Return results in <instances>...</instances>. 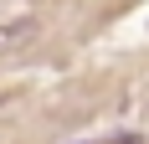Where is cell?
I'll return each mask as SVG.
<instances>
[{
    "instance_id": "7a4b0ae2",
    "label": "cell",
    "mask_w": 149,
    "mask_h": 144,
    "mask_svg": "<svg viewBox=\"0 0 149 144\" xmlns=\"http://www.w3.org/2000/svg\"><path fill=\"white\" fill-rule=\"evenodd\" d=\"M77 144H139V134L118 129V134H108V139H77Z\"/></svg>"
},
{
    "instance_id": "6da1fadb",
    "label": "cell",
    "mask_w": 149,
    "mask_h": 144,
    "mask_svg": "<svg viewBox=\"0 0 149 144\" xmlns=\"http://www.w3.org/2000/svg\"><path fill=\"white\" fill-rule=\"evenodd\" d=\"M31 36H36V21H10V26H0V52H5V46L31 41Z\"/></svg>"
}]
</instances>
